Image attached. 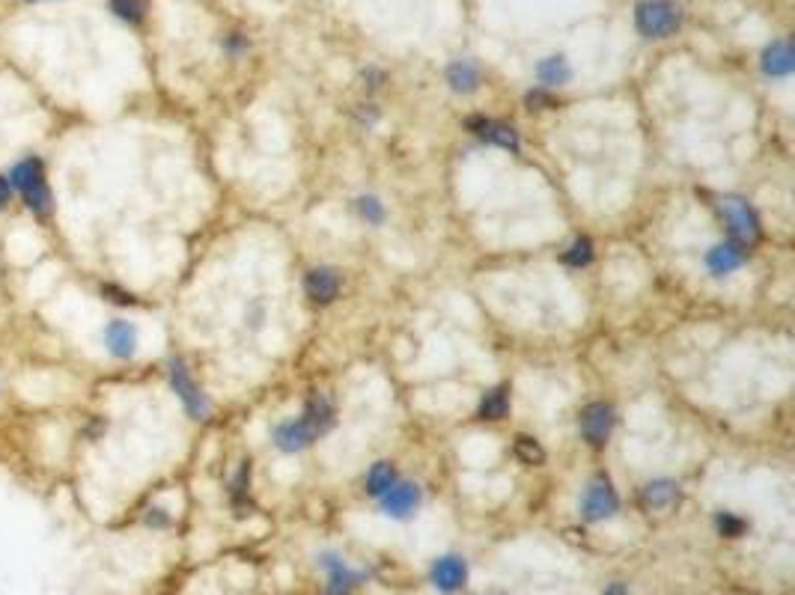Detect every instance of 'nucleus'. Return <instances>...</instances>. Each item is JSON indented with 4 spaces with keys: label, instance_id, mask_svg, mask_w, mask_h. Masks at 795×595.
Instances as JSON below:
<instances>
[{
    "label": "nucleus",
    "instance_id": "obj_1",
    "mask_svg": "<svg viewBox=\"0 0 795 595\" xmlns=\"http://www.w3.org/2000/svg\"><path fill=\"white\" fill-rule=\"evenodd\" d=\"M6 179L18 194H22L24 203L31 206V212L36 214V218H48V214L54 212L51 188H48V182H45V164L39 158L27 155L24 161L15 164L13 173H9Z\"/></svg>",
    "mask_w": 795,
    "mask_h": 595
},
{
    "label": "nucleus",
    "instance_id": "obj_2",
    "mask_svg": "<svg viewBox=\"0 0 795 595\" xmlns=\"http://www.w3.org/2000/svg\"><path fill=\"white\" fill-rule=\"evenodd\" d=\"M635 24L646 39H664L682 24V9L673 0H641L635 9Z\"/></svg>",
    "mask_w": 795,
    "mask_h": 595
},
{
    "label": "nucleus",
    "instance_id": "obj_3",
    "mask_svg": "<svg viewBox=\"0 0 795 595\" xmlns=\"http://www.w3.org/2000/svg\"><path fill=\"white\" fill-rule=\"evenodd\" d=\"M718 212L727 221V230H730V236L736 239V245L751 248L754 241L760 239V218L754 214V209L745 200L727 197L718 203Z\"/></svg>",
    "mask_w": 795,
    "mask_h": 595
},
{
    "label": "nucleus",
    "instance_id": "obj_4",
    "mask_svg": "<svg viewBox=\"0 0 795 595\" xmlns=\"http://www.w3.org/2000/svg\"><path fill=\"white\" fill-rule=\"evenodd\" d=\"M170 384L173 390L179 393V399L185 402V411L191 417H197V420H203V417L209 414V402L206 396L200 393V387L194 384V378L188 375V369L182 360H170Z\"/></svg>",
    "mask_w": 795,
    "mask_h": 595
},
{
    "label": "nucleus",
    "instance_id": "obj_5",
    "mask_svg": "<svg viewBox=\"0 0 795 595\" xmlns=\"http://www.w3.org/2000/svg\"><path fill=\"white\" fill-rule=\"evenodd\" d=\"M617 506H619V500H617L614 489H610V482L605 480V476H599V480L590 482L584 500H581V515H584L587 521H605L617 512Z\"/></svg>",
    "mask_w": 795,
    "mask_h": 595
},
{
    "label": "nucleus",
    "instance_id": "obj_6",
    "mask_svg": "<svg viewBox=\"0 0 795 595\" xmlns=\"http://www.w3.org/2000/svg\"><path fill=\"white\" fill-rule=\"evenodd\" d=\"M379 500H382L384 515H391V518H409L417 509V503H420V489H417L414 482H393Z\"/></svg>",
    "mask_w": 795,
    "mask_h": 595
},
{
    "label": "nucleus",
    "instance_id": "obj_7",
    "mask_svg": "<svg viewBox=\"0 0 795 595\" xmlns=\"http://www.w3.org/2000/svg\"><path fill=\"white\" fill-rule=\"evenodd\" d=\"M319 565L328 572V590L331 592H352L357 583L364 581V572L352 569L343 557H337L331 551H325L322 557H319Z\"/></svg>",
    "mask_w": 795,
    "mask_h": 595
},
{
    "label": "nucleus",
    "instance_id": "obj_8",
    "mask_svg": "<svg viewBox=\"0 0 795 595\" xmlns=\"http://www.w3.org/2000/svg\"><path fill=\"white\" fill-rule=\"evenodd\" d=\"M581 428H584V437L593 446H602L608 441L610 428H614V408L605 402H593L584 408L581 414Z\"/></svg>",
    "mask_w": 795,
    "mask_h": 595
},
{
    "label": "nucleus",
    "instance_id": "obj_9",
    "mask_svg": "<svg viewBox=\"0 0 795 595\" xmlns=\"http://www.w3.org/2000/svg\"><path fill=\"white\" fill-rule=\"evenodd\" d=\"M465 581H468V565H465L462 557L447 554V557L435 560V565H432V587L435 590L456 592L465 587Z\"/></svg>",
    "mask_w": 795,
    "mask_h": 595
},
{
    "label": "nucleus",
    "instance_id": "obj_10",
    "mask_svg": "<svg viewBox=\"0 0 795 595\" xmlns=\"http://www.w3.org/2000/svg\"><path fill=\"white\" fill-rule=\"evenodd\" d=\"M104 346H108L113 357L129 360L134 355V348H138V328L125 319L108 321V328H104Z\"/></svg>",
    "mask_w": 795,
    "mask_h": 595
},
{
    "label": "nucleus",
    "instance_id": "obj_11",
    "mask_svg": "<svg viewBox=\"0 0 795 595\" xmlns=\"http://www.w3.org/2000/svg\"><path fill=\"white\" fill-rule=\"evenodd\" d=\"M304 289L316 304H331L340 292V275L334 268H313L304 280Z\"/></svg>",
    "mask_w": 795,
    "mask_h": 595
},
{
    "label": "nucleus",
    "instance_id": "obj_12",
    "mask_svg": "<svg viewBox=\"0 0 795 595\" xmlns=\"http://www.w3.org/2000/svg\"><path fill=\"white\" fill-rule=\"evenodd\" d=\"M468 129L477 134V138L489 140L494 146H503V149H519V134L510 129V125L503 122H494V120H483V116H474V120H468Z\"/></svg>",
    "mask_w": 795,
    "mask_h": 595
},
{
    "label": "nucleus",
    "instance_id": "obj_13",
    "mask_svg": "<svg viewBox=\"0 0 795 595\" xmlns=\"http://www.w3.org/2000/svg\"><path fill=\"white\" fill-rule=\"evenodd\" d=\"M745 257H748V250H745L742 245H736V241H727V245H718L709 250V257H706V266H709L712 275H730V271H736L745 262Z\"/></svg>",
    "mask_w": 795,
    "mask_h": 595
},
{
    "label": "nucleus",
    "instance_id": "obj_14",
    "mask_svg": "<svg viewBox=\"0 0 795 595\" xmlns=\"http://www.w3.org/2000/svg\"><path fill=\"white\" fill-rule=\"evenodd\" d=\"M313 437H316V432H313V428H310L304 420H298V423H284V426H277V428H275V444H277L284 453H298V450H304V446L313 444Z\"/></svg>",
    "mask_w": 795,
    "mask_h": 595
},
{
    "label": "nucleus",
    "instance_id": "obj_15",
    "mask_svg": "<svg viewBox=\"0 0 795 595\" xmlns=\"http://www.w3.org/2000/svg\"><path fill=\"white\" fill-rule=\"evenodd\" d=\"M763 72L772 77H787L792 72V48L787 39H778L763 51Z\"/></svg>",
    "mask_w": 795,
    "mask_h": 595
},
{
    "label": "nucleus",
    "instance_id": "obj_16",
    "mask_svg": "<svg viewBox=\"0 0 795 595\" xmlns=\"http://www.w3.org/2000/svg\"><path fill=\"white\" fill-rule=\"evenodd\" d=\"M304 423L313 428L316 435H322V432H328V428L334 426V405H331V399L328 396H313L307 402V411H304Z\"/></svg>",
    "mask_w": 795,
    "mask_h": 595
},
{
    "label": "nucleus",
    "instance_id": "obj_17",
    "mask_svg": "<svg viewBox=\"0 0 795 595\" xmlns=\"http://www.w3.org/2000/svg\"><path fill=\"white\" fill-rule=\"evenodd\" d=\"M676 497H680V489H676V482H671V480H655V482H646L644 485L641 503L646 506V509H664V506L676 503Z\"/></svg>",
    "mask_w": 795,
    "mask_h": 595
},
{
    "label": "nucleus",
    "instance_id": "obj_18",
    "mask_svg": "<svg viewBox=\"0 0 795 595\" xmlns=\"http://www.w3.org/2000/svg\"><path fill=\"white\" fill-rule=\"evenodd\" d=\"M447 84L456 93H474L480 84V72L471 60H456L447 69Z\"/></svg>",
    "mask_w": 795,
    "mask_h": 595
},
{
    "label": "nucleus",
    "instance_id": "obj_19",
    "mask_svg": "<svg viewBox=\"0 0 795 595\" xmlns=\"http://www.w3.org/2000/svg\"><path fill=\"white\" fill-rule=\"evenodd\" d=\"M537 77L546 86H560L572 77V69L564 57H546V60H539V66H537Z\"/></svg>",
    "mask_w": 795,
    "mask_h": 595
},
{
    "label": "nucleus",
    "instance_id": "obj_20",
    "mask_svg": "<svg viewBox=\"0 0 795 595\" xmlns=\"http://www.w3.org/2000/svg\"><path fill=\"white\" fill-rule=\"evenodd\" d=\"M393 482H396V471H393V464H387V462L373 464V471L366 473V491H370L373 497H382Z\"/></svg>",
    "mask_w": 795,
    "mask_h": 595
},
{
    "label": "nucleus",
    "instance_id": "obj_21",
    "mask_svg": "<svg viewBox=\"0 0 795 595\" xmlns=\"http://www.w3.org/2000/svg\"><path fill=\"white\" fill-rule=\"evenodd\" d=\"M507 411H510V399H507V390H503V387L492 390V393L483 396V402H480V417H483V420H501V417H507Z\"/></svg>",
    "mask_w": 795,
    "mask_h": 595
},
{
    "label": "nucleus",
    "instance_id": "obj_22",
    "mask_svg": "<svg viewBox=\"0 0 795 595\" xmlns=\"http://www.w3.org/2000/svg\"><path fill=\"white\" fill-rule=\"evenodd\" d=\"M111 13L125 24H140L147 18V0H111Z\"/></svg>",
    "mask_w": 795,
    "mask_h": 595
},
{
    "label": "nucleus",
    "instance_id": "obj_23",
    "mask_svg": "<svg viewBox=\"0 0 795 595\" xmlns=\"http://www.w3.org/2000/svg\"><path fill=\"white\" fill-rule=\"evenodd\" d=\"M512 453H516V458L521 464H542L546 462V450H542V446L533 441V437H528V435H519L516 437V444H512Z\"/></svg>",
    "mask_w": 795,
    "mask_h": 595
},
{
    "label": "nucleus",
    "instance_id": "obj_24",
    "mask_svg": "<svg viewBox=\"0 0 795 595\" xmlns=\"http://www.w3.org/2000/svg\"><path fill=\"white\" fill-rule=\"evenodd\" d=\"M715 527H718L721 536H730V539H736V536H742L745 530H748V524H745L739 515H733V512H718Z\"/></svg>",
    "mask_w": 795,
    "mask_h": 595
},
{
    "label": "nucleus",
    "instance_id": "obj_25",
    "mask_svg": "<svg viewBox=\"0 0 795 595\" xmlns=\"http://www.w3.org/2000/svg\"><path fill=\"white\" fill-rule=\"evenodd\" d=\"M590 259H593V245H590L587 239H578L575 245L569 248V253H566L569 266H587Z\"/></svg>",
    "mask_w": 795,
    "mask_h": 595
},
{
    "label": "nucleus",
    "instance_id": "obj_26",
    "mask_svg": "<svg viewBox=\"0 0 795 595\" xmlns=\"http://www.w3.org/2000/svg\"><path fill=\"white\" fill-rule=\"evenodd\" d=\"M357 212H361L370 223H382V218H384L382 203L375 197H361V200H357Z\"/></svg>",
    "mask_w": 795,
    "mask_h": 595
},
{
    "label": "nucleus",
    "instance_id": "obj_27",
    "mask_svg": "<svg viewBox=\"0 0 795 595\" xmlns=\"http://www.w3.org/2000/svg\"><path fill=\"white\" fill-rule=\"evenodd\" d=\"M104 295H108V301H113V304H134V298L129 295V292H122V289L104 286Z\"/></svg>",
    "mask_w": 795,
    "mask_h": 595
},
{
    "label": "nucleus",
    "instance_id": "obj_28",
    "mask_svg": "<svg viewBox=\"0 0 795 595\" xmlns=\"http://www.w3.org/2000/svg\"><path fill=\"white\" fill-rule=\"evenodd\" d=\"M147 524L149 527H167L170 524V515L164 512V509H149L147 512Z\"/></svg>",
    "mask_w": 795,
    "mask_h": 595
},
{
    "label": "nucleus",
    "instance_id": "obj_29",
    "mask_svg": "<svg viewBox=\"0 0 795 595\" xmlns=\"http://www.w3.org/2000/svg\"><path fill=\"white\" fill-rule=\"evenodd\" d=\"M9 197H13V185H9L6 176H0V209L9 206Z\"/></svg>",
    "mask_w": 795,
    "mask_h": 595
},
{
    "label": "nucleus",
    "instance_id": "obj_30",
    "mask_svg": "<svg viewBox=\"0 0 795 595\" xmlns=\"http://www.w3.org/2000/svg\"><path fill=\"white\" fill-rule=\"evenodd\" d=\"M528 104H530V107H533V104H546V107H548V104H551V95H546L542 90H533V93H528Z\"/></svg>",
    "mask_w": 795,
    "mask_h": 595
},
{
    "label": "nucleus",
    "instance_id": "obj_31",
    "mask_svg": "<svg viewBox=\"0 0 795 595\" xmlns=\"http://www.w3.org/2000/svg\"><path fill=\"white\" fill-rule=\"evenodd\" d=\"M605 595H628V590L623 587V583H610V587L605 590Z\"/></svg>",
    "mask_w": 795,
    "mask_h": 595
},
{
    "label": "nucleus",
    "instance_id": "obj_32",
    "mask_svg": "<svg viewBox=\"0 0 795 595\" xmlns=\"http://www.w3.org/2000/svg\"><path fill=\"white\" fill-rule=\"evenodd\" d=\"M325 595H348V592H331V590H328Z\"/></svg>",
    "mask_w": 795,
    "mask_h": 595
},
{
    "label": "nucleus",
    "instance_id": "obj_33",
    "mask_svg": "<svg viewBox=\"0 0 795 595\" xmlns=\"http://www.w3.org/2000/svg\"><path fill=\"white\" fill-rule=\"evenodd\" d=\"M27 4H39V0H27Z\"/></svg>",
    "mask_w": 795,
    "mask_h": 595
}]
</instances>
